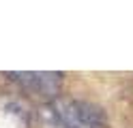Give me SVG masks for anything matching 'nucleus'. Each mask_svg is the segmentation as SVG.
<instances>
[{
  "mask_svg": "<svg viewBox=\"0 0 133 128\" xmlns=\"http://www.w3.org/2000/svg\"><path fill=\"white\" fill-rule=\"evenodd\" d=\"M41 117L54 128H105L101 107L75 98H54L41 109Z\"/></svg>",
  "mask_w": 133,
  "mask_h": 128,
  "instance_id": "obj_1",
  "label": "nucleus"
},
{
  "mask_svg": "<svg viewBox=\"0 0 133 128\" xmlns=\"http://www.w3.org/2000/svg\"><path fill=\"white\" fill-rule=\"evenodd\" d=\"M11 81H15L22 90L30 92L37 98H47L54 100L58 98L62 88V73H54V71H28V73H6Z\"/></svg>",
  "mask_w": 133,
  "mask_h": 128,
  "instance_id": "obj_2",
  "label": "nucleus"
}]
</instances>
